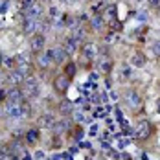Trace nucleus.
<instances>
[{"label":"nucleus","mask_w":160,"mask_h":160,"mask_svg":"<svg viewBox=\"0 0 160 160\" xmlns=\"http://www.w3.org/2000/svg\"><path fill=\"white\" fill-rule=\"evenodd\" d=\"M72 109H74L72 101H61V105H59V111L63 114H72Z\"/></svg>","instance_id":"21"},{"label":"nucleus","mask_w":160,"mask_h":160,"mask_svg":"<svg viewBox=\"0 0 160 160\" xmlns=\"http://www.w3.org/2000/svg\"><path fill=\"white\" fill-rule=\"evenodd\" d=\"M8 79L13 83V87H17V85H22V83L26 81V76H24L18 68H15V70H11V72H9V78H8Z\"/></svg>","instance_id":"14"},{"label":"nucleus","mask_w":160,"mask_h":160,"mask_svg":"<svg viewBox=\"0 0 160 160\" xmlns=\"http://www.w3.org/2000/svg\"><path fill=\"white\" fill-rule=\"evenodd\" d=\"M11 136L13 138H20L22 136V129H15V132H11Z\"/></svg>","instance_id":"30"},{"label":"nucleus","mask_w":160,"mask_h":160,"mask_svg":"<svg viewBox=\"0 0 160 160\" xmlns=\"http://www.w3.org/2000/svg\"><path fill=\"white\" fill-rule=\"evenodd\" d=\"M0 83H2V74H0Z\"/></svg>","instance_id":"39"},{"label":"nucleus","mask_w":160,"mask_h":160,"mask_svg":"<svg viewBox=\"0 0 160 160\" xmlns=\"http://www.w3.org/2000/svg\"><path fill=\"white\" fill-rule=\"evenodd\" d=\"M53 87H55V90H57V92L64 94V92L68 90V87H70V78H68V76H64V74L57 76L55 81H53Z\"/></svg>","instance_id":"7"},{"label":"nucleus","mask_w":160,"mask_h":160,"mask_svg":"<svg viewBox=\"0 0 160 160\" xmlns=\"http://www.w3.org/2000/svg\"><path fill=\"white\" fill-rule=\"evenodd\" d=\"M2 61H4V53H0V64H2Z\"/></svg>","instance_id":"38"},{"label":"nucleus","mask_w":160,"mask_h":160,"mask_svg":"<svg viewBox=\"0 0 160 160\" xmlns=\"http://www.w3.org/2000/svg\"><path fill=\"white\" fill-rule=\"evenodd\" d=\"M129 142L125 140V138H122V136H116V147H120V149H123L125 145H127Z\"/></svg>","instance_id":"25"},{"label":"nucleus","mask_w":160,"mask_h":160,"mask_svg":"<svg viewBox=\"0 0 160 160\" xmlns=\"http://www.w3.org/2000/svg\"><path fill=\"white\" fill-rule=\"evenodd\" d=\"M50 160H53V158H50Z\"/></svg>","instance_id":"41"},{"label":"nucleus","mask_w":160,"mask_h":160,"mask_svg":"<svg viewBox=\"0 0 160 160\" xmlns=\"http://www.w3.org/2000/svg\"><path fill=\"white\" fill-rule=\"evenodd\" d=\"M24 136H26V140H28L30 144H33V142H37V140H39V131H37V129H30Z\"/></svg>","instance_id":"20"},{"label":"nucleus","mask_w":160,"mask_h":160,"mask_svg":"<svg viewBox=\"0 0 160 160\" xmlns=\"http://www.w3.org/2000/svg\"><path fill=\"white\" fill-rule=\"evenodd\" d=\"M158 88H160V87H158Z\"/></svg>","instance_id":"42"},{"label":"nucleus","mask_w":160,"mask_h":160,"mask_svg":"<svg viewBox=\"0 0 160 160\" xmlns=\"http://www.w3.org/2000/svg\"><path fill=\"white\" fill-rule=\"evenodd\" d=\"M134 2H142V0H134Z\"/></svg>","instance_id":"40"},{"label":"nucleus","mask_w":160,"mask_h":160,"mask_svg":"<svg viewBox=\"0 0 160 160\" xmlns=\"http://www.w3.org/2000/svg\"><path fill=\"white\" fill-rule=\"evenodd\" d=\"M22 160H33V157H32V155H30V153H26V155L22 157Z\"/></svg>","instance_id":"33"},{"label":"nucleus","mask_w":160,"mask_h":160,"mask_svg":"<svg viewBox=\"0 0 160 160\" xmlns=\"http://www.w3.org/2000/svg\"><path fill=\"white\" fill-rule=\"evenodd\" d=\"M33 158H35V160H41V158H44V153H42V151H37V153L33 155Z\"/></svg>","instance_id":"32"},{"label":"nucleus","mask_w":160,"mask_h":160,"mask_svg":"<svg viewBox=\"0 0 160 160\" xmlns=\"http://www.w3.org/2000/svg\"><path fill=\"white\" fill-rule=\"evenodd\" d=\"M153 52H155L157 57H160V42H155V44H153Z\"/></svg>","instance_id":"28"},{"label":"nucleus","mask_w":160,"mask_h":160,"mask_svg":"<svg viewBox=\"0 0 160 160\" xmlns=\"http://www.w3.org/2000/svg\"><path fill=\"white\" fill-rule=\"evenodd\" d=\"M35 4H37V0H17V6H18L20 11H26L28 8H32Z\"/></svg>","instance_id":"18"},{"label":"nucleus","mask_w":160,"mask_h":160,"mask_svg":"<svg viewBox=\"0 0 160 160\" xmlns=\"http://www.w3.org/2000/svg\"><path fill=\"white\" fill-rule=\"evenodd\" d=\"M98 53H99V48H98L94 42H85V46H83V57H85L87 61L96 59Z\"/></svg>","instance_id":"9"},{"label":"nucleus","mask_w":160,"mask_h":160,"mask_svg":"<svg viewBox=\"0 0 160 160\" xmlns=\"http://www.w3.org/2000/svg\"><path fill=\"white\" fill-rule=\"evenodd\" d=\"M112 68V63L107 59V57H101V64H99V70L103 72V74H107V72H111Z\"/></svg>","instance_id":"22"},{"label":"nucleus","mask_w":160,"mask_h":160,"mask_svg":"<svg viewBox=\"0 0 160 160\" xmlns=\"http://www.w3.org/2000/svg\"><path fill=\"white\" fill-rule=\"evenodd\" d=\"M123 101L127 103L131 109H136V107L142 105V96H140L134 88H127V90L123 92Z\"/></svg>","instance_id":"1"},{"label":"nucleus","mask_w":160,"mask_h":160,"mask_svg":"<svg viewBox=\"0 0 160 160\" xmlns=\"http://www.w3.org/2000/svg\"><path fill=\"white\" fill-rule=\"evenodd\" d=\"M101 17H103L105 22H114L116 20V6H107Z\"/></svg>","instance_id":"15"},{"label":"nucleus","mask_w":160,"mask_h":160,"mask_svg":"<svg viewBox=\"0 0 160 160\" xmlns=\"http://www.w3.org/2000/svg\"><path fill=\"white\" fill-rule=\"evenodd\" d=\"M0 160H11V157H0Z\"/></svg>","instance_id":"36"},{"label":"nucleus","mask_w":160,"mask_h":160,"mask_svg":"<svg viewBox=\"0 0 160 160\" xmlns=\"http://www.w3.org/2000/svg\"><path fill=\"white\" fill-rule=\"evenodd\" d=\"M145 63H147V57H145L142 52H134L131 55V66L132 68H144Z\"/></svg>","instance_id":"11"},{"label":"nucleus","mask_w":160,"mask_h":160,"mask_svg":"<svg viewBox=\"0 0 160 160\" xmlns=\"http://www.w3.org/2000/svg\"><path fill=\"white\" fill-rule=\"evenodd\" d=\"M81 147H83V149H85V147H87V149H90V142H83Z\"/></svg>","instance_id":"34"},{"label":"nucleus","mask_w":160,"mask_h":160,"mask_svg":"<svg viewBox=\"0 0 160 160\" xmlns=\"http://www.w3.org/2000/svg\"><path fill=\"white\" fill-rule=\"evenodd\" d=\"M151 132H153V127H151V123H149V122H145V120H142V122L136 125V129H134V136H136V138H140V140L149 138V136H151Z\"/></svg>","instance_id":"4"},{"label":"nucleus","mask_w":160,"mask_h":160,"mask_svg":"<svg viewBox=\"0 0 160 160\" xmlns=\"http://www.w3.org/2000/svg\"><path fill=\"white\" fill-rule=\"evenodd\" d=\"M39 81L35 79V78H28V79L24 81V88H22V92H24V96L28 98H35L39 96Z\"/></svg>","instance_id":"3"},{"label":"nucleus","mask_w":160,"mask_h":160,"mask_svg":"<svg viewBox=\"0 0 160 160\" xmlns=\"http://www.w3.org/2000/svg\"><path fill=\"white\" fill-rule=\"evenodd\" d=\"M55 123H57V120H55V114H52V112H42L39 118V125L44 129H53Z\"/></svg>","instance_id":"8"},{"label":"nucleus","mask_w":160,"mask_h":160,"mask_svg":"<svg viewBox=\"0 0 160 160\" xmlns=\"http://www.w3.org/2000/svg\"><path fill=\"white\" fill-rule=\"evenodd\" d=\"M76 70H78V66L74 63H68L66 64V68H64V76H68V78H74L76 76Z\"/></svg>","instance_id":"23"},{"label":"nucleus","mask_w":160,"mask_h":160,"mask_svg":"<svg viewBox=\"0 0 160 160\" xmlns=\"http://www.w3.org/2000/svg\"><path fill=\"white\" fill-rule=\"evenodd\" d=\"M24 101V92H22V88L20 87H13V88H9L8 90V103H22Z\"/></svg>","instance_id":"6"},{"label":"nucleus","mask_w":160,"mask_h":160,"mask_svg":"<svg viewBox=\"0 0 160 160\" xmlns=\"http://www.w3.org/2000/svg\"><path fill=\"white\" fill-rule=\"evenodd\" d=\"M98 131H99V129H98V125H90V129H88V134H90V136H98V134H99Z\"/></svg>","instance_id":"26"},{"label":"nucleus","mask_w":160,"mask_h":160,"mask_svg":"<svg viewBox=\"0 0 160 160\" xmlns=\"http://www.w3.org/2000/svg\"><path fill=\"white\" fill-rule=\"evenodd\" d=\"M122 158H123V160H132V158L127 155V153H123V155H122Z\"/></svg>","instance_id":"35"},{"label":"nucleus","mask_w":160,"mask_h":160,"mask_svg":"<svg viewBox=\"0 0 160 160\" xmlns=\"http://www.w3.org/2000/svg\"><path fill=\"white\" fill-rule=\"evenodd\" d=\"M78 44H79V42L70 35V37H66V39L63 41V50L68 53V55H72V53H76V52H78Z\"/></svg>","instance_id":"13"},{"label":"nucleus","mask_w":160,"mask_h":160,"mask_svg":"<svg viewBox=\"0 0 160 160\" xmlns=\"http://www.w3.org/2000/svg\"><path fill=\"white\" fill-rule=\"evenodd\" d=\"M28 44H30V50H32L33 53H41L44 50V46H46V37L42 33H35V35H32V39H30Z\"/></svg>","instance_id":"2"},{"label":"nucleus","mask_w":160,"mask_h":160,"mask_svg":"<svg viewBox=\"0 0 160 160\" xmlns=\"http://www.w3.org/2000/svg\"><path fill=\"white\" fill-rule=\"evenodd\" d=\"M42 15V6L41 4H35L32 8H28L24 11V18H32V20H39V17Z\"/></svg>","instance_id":"12"},{"label":"nucleus","mask_w":160,"mask_h":160,"mask_svg":"<svg viewBox=\"0 0 160 160\" xmlns=\"http://www.w3.org/2000/svg\"><path fill=\"white\" fill-rule=\"evenodd\" d=\"M147 4H149L151 8H155V9H158L160 8V0H147Z\"/></svg>","instance_id":"27"},{"label":"nucleus","mask_w":160,"mask_h":160,"mask_svg":"<svg viewBox=\"0 0 160 160\" xmlns=\"http://www.w3.org/2000/svg\"><path fill=\"white\" fill-rule=\"evenodd\" d=\"M122 76H123V78H131V76H132V66H131V64H125V66L122 68Z\"/></svg>","instance_id":"24"},{"label":"nucleus","mask_w":160,"mask_h":160,"mask_svg":"<svg viewBox=\"0 0 160 160\" xmlns=\"http://www.w3.org/2000/svg\"><path fill=\"white\" fill-rule=\"evenodd\" d=\"M46 55L50 57V61H52V63H57V64L64 63V61H66V57H68V53L63 50V46L48 50V52H46Z\"/></svg>","instance_id":"5"},{"label":"nucleus","mask_w":160,"mask_h":160,"mask_svg":"<svg viewBox=\"0 0 160 160\" xmlns=\"http://www.w3.org/2000/svg\"><path fill=\"white\" fill-rule=\"evenodd\" d=\"M68 127H70V122H66V120H64V122H57V123L53 125V132L61 134V132H64Z\"/></svg>","instance_id":"19"},{"label":"nucleus","mask_w":160,"mask_h":160,"mask_svg":"<svg viewBox=\"0 0 160 160\" xmlns=\"http://www.w3.org/2000/svg\"><path fill=\"white\" fill-rule=\"evenodd\" d=\"M8 6H9V2H2V4H0V13H6Z\"/></svg>","instance_id":"31"},{"label":"nucleus","mask_w":160,"mask_h":160,"mask_svg":"<svg viewBox=\"0 0 160 160\" xmlns=\"http://www.w3.org/2000/svg\"><path fill=\"white\" fill-rule=\"evenodd\" d=\"M2 66L6 68V70H15V66H17V59L13 57V55H4V61H2Z\"/></svg>","instance_id":"17"},{"label":"nucleus","mask_w":160,"mask_h":160,"mask_svg":"<svg viewBox=\"0 0 160 160\" xmlns=\"http://www.w3.org/2000/svg\"><path fill=\"white\" fill-rule=\"evenodd\" d=\"M39 28H42V24L39 20H32V18H26L24 24H22V32L28 33V35H35Z\"/></svg>","instance_id":"10"},{"label":"nucleus","mask_w":160,"mask_h":160,"mask_svg":"<svg viewBox=\"0 0 160 160\" xmlns=\"http://www.w3.org/2000/svg\"><path fill=\"white\" fill-rule=\"evenodd\" d=\"M157 111L160 112V99H158V101H157Z\"/></svg>","instance_id":"37"},{"label":"nucleus","mask_w":160,"mask_h":160,"mask_svg":"<svg viewBox=\"0 0 160 160\" xmlns=\"http://www.w3.org/2000/svg\"><path fill=\"white\" fill-rule=\"evenodd\" d=\"M50 17H53V18L59 17V9L57 8H50Z\"/></svg>","instance_id":"29"},{"label":"nucleus","mask_w":160,"mask_h":160,"mask_svg":"<svg viewBox=\"0 0 160 160\" xmlns=\"http://www.w3.org/2000/svg\"><path fill=\"white\" fill-rule=\"evenodd\" d=\"M48 2H50V0H48Z\"/></svg>","instance_id":"43"},{"label":"nucleus","mask_w":160,"mask_h":160,"mask_svg":"<svg viewBox=\"0 0 160 160\" xmlns=\"http://www.w3.org/2000/svg\"><path fill=\"white\" fill-rule=\"evenodd\" d=\"M103 24H105V20H103L101 15H94L90 18V28H92L94 32H99V30L103 28Z\"/></svg>","instance_id":"16"}]
</instances>
